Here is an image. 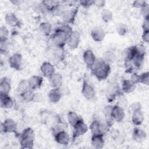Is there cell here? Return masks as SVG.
<instances>
[{
  "mask_svg": "<svg viewBox=\"0 0 149 149\" xmlns=\"http://www.w3.org/2000/svg\"><path fill=\"white\" fill-rule=\"evenodd\" d=\"M72 32V29L68 25L61 26L60 28L56 29L52 36L53 43L59 48H63Z\"/></svg>",
  "mask_w": 149,
  "mask_h": 149,
  "instance_id": "1",
  "label": "cell"
},
{
  "mask_svg": "<svg viewBox=\"0 0 149 149\" xmlns=\"http://www.w3.org/2000/svg\"><path fill=\"white\" fill-rule=\"evenodd\" d=\"M94 74L98 80L105 79L109 72V65L104 61H95L94 63L91 67Z\"/></svg>",
  "mask_w": 149,
  "mask_h": 149,
  "instance_id": "2",
  "label": "cell"
},
{
  "mask_svg": "<svg viewBox=\"0 0 149 149\" xmlns=\"http://www.w3.org/2000/svg\"><path fill=\"white\" fill-rule=\"evenodd\" d=\"M34 133L30 127L24 129L21 135L20 144L22 148H31L33 146Z\"/></svg>",
  "mask_w": 149,
  "mask_h": 149,
  "instance_id": "3",
  "label": "cell"
},
{
  "mask_svg": "<svg viewBox=\"0 0 149 149\" xmlns=\"http://www.w3.org/2000/svg\"><path fill=\"white\" fill-rule=\"evenodd\" d=\"M73 138H76L85 134L88 130V127L82 119H80L73 126Z\"/></svg>",
  "mask_w": 149,
  "mask_h": 149,
  "instance_id": "4",
  "label": "cell"
},
{
  "mask_svg": "<svg viewBox=\"0 0 149 149\" xmlns=\"http://www.w3.org/2000/svg\"><path fill=\"white\" fill-rule=\"evenodd\" d=\"M81 93L83 96L88 100L93 98L95 94L94 87L86 80L83 81Z\"/></svg>",
  "mask_w": 149,
  "mask_h": 149,
  "instance_id": "5",
  "label": "cell"
},
{
  "mask_svg": "<svg viewBox=\"0 0 149 149\" xmlns=\"http://www.w3.org/2000/svg\"><path fill=\"white\" fill-rule=\"evenodd\" d=\"M110 115L114 120L120 122L124 118L125 112L123 109L120 106L115 105L111 108Z\"/></svg>",
  "mask_w": 149,
  "mask_h": 149,
  "instance_id": "6",
  "label": "cell"
},
{
  "mask_svg": "<svg viewBox=\"0 0 149 149\" xmlns=\"http://www.w3.org/2000/svg\"><path fill=\"white\" fill-rule=\"evenodd\" d=\"M119 93V87L117 83H111L107 88V96L108 101H113Z\"/></svg>",
  "mask_w": 149,
  "mask_h": 149,
  "instance_id": "7",
  "label": "cell"
},
{
  "mask_svg": "<svg viewBox=\"0 0 149 149\" xmlns=\"http://www.w3.org/2000/svg\"><path fill=\"white\" fill-rule=\"evenodd\" d=\"M67 44L71 49H75L80 42V36L77 31H72L68 38Z\"/></svg>",
  "mask_w": 149,
  "mask_h": 149,
  "instance_id": "8",
  "label": "cell"
},
{
  "mask_svg": "<svg viewBox=\"0 0 149 149\" xmlns=\"http://www.w3.org/2000/svg\"><path fill=\"white\" fill-rule=\"evenodd\" d=\"M2 129L5 133H13L16 130L17 125L13 119L9 118L2 123Z\"/></svg>",
  "mask_w": 149,
  "mask_h": 149,
  "instance_id": "9",
  "label": "cell"
},
{
  "mask_svg": "<svg viewBox=\"0 0 149 149\" xmlns=\"http://www.w3.org/2000/svg\"><path fill=\"white\" fill-rule=\"evenodd\" d=\"M9 63L11 68L19 70L22 63V56L19 54H15L11 56L9 59Z\"/></svg>",
  "mask_w": 149,
  "mask_h": 149,
  "instance_id": "10",
  "label": "cell"
},
{
  "mask_svg": "<svg viewBox=\"0 0 149 149\" xmlns=\"http://www.w3.org/2000/svg\"><path fill=\"white\" fill-rule=\"evenodd\" d=\"M77 9H72L63 12L62 13V19L65 22L73 23L77 13Z\"/></svg>",
  "mask_w": 149,
  "mask_h": 149,
  "instance_id": "11",
  "label": "cell"
},
{
  "mask_svg": "<svg viewBox=\"0 0 149 149\" xmlns=\"http://www.w3.org/2000/svg\"><path fill=\"white\" fill-rule=\"evenodd\" d=\"M40 70L42 75L46 77H49L52 74L54 73V68L53 65L49 62H44Z\"/></svg>",
  "mask_w": 149,
  "mask_h": 149,
  "instance_id": "12",
  "label": "cell"
},
{
  "mask_svg": "<svg viewBox=\"0 0 149 149\" xmlns=\"http://www.w3.org/2000/svg\"><path fill=\"white\" fill-rule=\"evenodd\" d=\"M91 36L95 41L101 42L104 38L105 32L102 29L99 27H96L91 30Z\"/></svg>",
  "mask_w": 149,
  "mask_h": 149,
  "instance_id": "13",
  "label": "cell"
},
{
  "mask_svg": "<svg viewBox=\"0 0 149 149\" xmlns=\"http://www.w3.org/2000/svg\"><path fill=\"white\" fill-rule=\"evenodd\" d=\"M27 81L29 87L33 90L38 88L41 87L43 81V79L40 76H31Z\"/></svg>",
  "mask_w": 149,
  "mask_h": 149,
  "instance_id": "14",
  "label": "cell"
},
{
  "mask_svg": "<svg viewBox=\"0 0 149 149\" xmlns=\"http://www.w3.org/2000/svg\"><path fill=\"white\" fill-rule=\"evenodd\" d=\"M55 139L57 143L62 145H67L69 141V136L65 131H59L56 133Z\"/></svg>",
  "mask_w": 149,
  "mask_h": 149,
  "instance_id": "15",
  "label": "cell"
},
{
  "mask_svg": "<svg viewBox=\"0 0 149 149\" xmlns=\"http://www.w3.org/2000/svg\"><path fill=\"white\" fill-rule=\"evenodd\" d=\"M92 146L95 148H102L104 145V140L102 134H93L91 138Z\"/></svg>",
  "mask_w": 149,
  "mask_h": 149,
  "instance_id": "16",
  "label": "cell"
},
{
  "mask_svg": "<svg viewBox=\"0 0 149 149\" xmlns=\"http://www.w3.org/2000/svg\"><path fill=\"white\" fill-rule=\"evenodd\" d=\"M83 59L86 65L90 68L94 63L95 59V56L91 50L87 49L84 51L83 54Z\"/></svg>",
  "mask_w": 149,
  "mask_h": 149,
  "instance_id": "17",
  "label": "cell"
},
{
  "mask_svg": "<svg viewBox=\"0 0 149 149\" xmlns=\"http://www.w3.org/2000/svg\"><path fill=\"white\" fill-rule=\"evenodd\" d=\"M49 78V83L54 88H59L62 83V77L61 74L54 73Z\"/></svg>",
  "mask_w": 149,
  "mask_h": 149,
  "instance_id": "18",
  "label": "cell"
},
{
  "mask_svg": "<svg viewBox=\"0 0 149 149\" xmlns=\"http://www.w3.org/2000/svg\"><path fill=\"white\" fill-rule=\"evenodd\" d=\"M10 90V80L7 77H4L1 80L0 83V92L1 94L8 95Z\"/></svg>",
  "mask_w": 149,
  "mask_h": 149,
  "instance_id": "19",
  "label": "cell"
},
{
  "mask_svg": "<svg viewBox=\"0 0 149 149\" xmlns=\"http://www.w3.org/2000/svg\"><path fill=\"white\" fill-rule=\"evenodd\" d=\"M48 97L49 100L51 102L54 103L58 102L62 97V93L59 88H54L50 90L49 92Z\"/></svg>",
  "mask_w": 149,
  "mask_h": 149,
  "instance_id": "20",
  "label": "cell"
},
{
  "mask_svg": "<svg viewBox=\"0 0 149 149\" xmlns=\"http://www.w3.org/2000/svg\"><path fill=\"white\" fill-rule=\"evenodd\" d=\"M146 137V132L140 129V128H134L133 132V139L137 142H141Z\"/></svg>",
  "mask_w": 149,
  "mask_h": 149,
  "instance_id": "21",
  "label": "cell"
},
{
  "mask_svg": "<svg viewBox=\"0 0 149 149\" xmlns=\"http://www.w3.org/2000/svg\"><path fill=\"white\" fill-rule=\"evenodd\" d=\"M5 20L6 23L12 27L19 26V21L15 14L12 13H8L6 15Z\"/></svg>",
  "mask_w": 149,
  "mask_h": 149,
  "instance_id": "22",
  "label": "cell"
},
{
  "mask_svg": "<svg viewBox=\"0 0 149 149\" xmlns=\"http://www.w3.org/2000/svg\"><path fill=\"white\" fill-rule=\"evenodd\" d=\"M12 100L8 95L1 94V106L3 108H10L13 106Z\"/></svg>",
  "mask_w": 149,
  "mask_h": 149,
  "instance_id": "23",
  "label": "cell"
},
{
  "mask_svg": "<svg viewBox=\"0 0 149 149\" xmlns=\"http://www.w3.org/2000/svg\"><path fill=\"white\" fill-rule=\"evenodd\" d=\"M136 88V84L131 80H125L122 84V90L124 92L129 93L133 91Z\"/></svg>",
  "mask_w": 149,
  "mask_h": 149,
  "instance_id": "24",
  "label": "cell"
},
{
  "mask_svg": "<svg viewBox=\"0 0 149 149\" xmlns=\"http://www.w3.org/2000/svg\"><path fill=\"white\" fill-rule=\"evenodd\" d=\"M144 120V116L141 109L136 111L133 112L132 116V122L134 125L139 126L140 125Z\"/></svg>",
  "mask_w": 149,
  "mask_h": 149,
  "instance_id": "25",
  "label": "cell"
},
{
  "mask_svg": "<svg viewBox=\"0 0 149 149\" xmlns=\"http://www.w3.org/2000/svg\"><path fill=\"white\" fill-rule=\"evenodd\" d=\"M21 96L24 101L30 102L33 100L34 98V94L31 88H28L22 92Z\"/></svg>",
  "mask_w": 149,
  "mask_h": 149,
  "instance_id": "26",
  "label": "cell"
},
{
  "mask_svg": "<svg viewBox=\"0 0 149 149\" xmlns=\"http://www.w3.org/2000/svg\"><path fill=\"white\" fill-rule=\"evenodd\" d=\"M39 29L43 35L48 36L51 32L52 26L48 22H42L40 24Z\"/></svg>",
  "mask_w": 149,
  "mask_h": 149,
  "instance_id": "27",
  "label": "cell"
},
{
  "mask_svg": "<svg viewBox=\"0 0 149 149\" xmlns=\"http://www.w3.org/2000/svg\"><path fill=\"white\" fill-rule=\"evenodd\" d=\"M68 119L69 123L73 126L80 119L75 112L71 111L68 114Z\"/></svg>",
  "mask_w": 149,
  "mask_h": 149,
  "instance_id": "28",
  "label": "cell"
},
{
  "mask_svg": "<svg viewBox=\"0 0 149 149\" xmlns=\"http://www.w3.org/2000/svg\"><path fill=\"white\" fill-rule=\"evenodd\" d=\"M144 58V56L135 55H134L132 61H133V63L136 67L139 68L143 64Z\"/></svg>",
  "mask_w": 149,
  "mask_h": 149,
  "instance_id": "29",
  "label": "cell"
},
{
  "mask_svg": "<svg viewBox=\"0 0 149 149\" xmlns=\"http://www.w3.org/2000/svg\"><path fill=\"white\" fill-rule=\"evenodd\" d=\"M99 123L100 121L95 120L93 121V122L90 125V129L93 134H100L99 131Z\"/></svg>",
  "mask_w": 149,
  "mask_h": 149,
  "instance_id": "30",
  "label": "cell"
},
{
  "mask_svg": "<svg viewBox=\"0 0 149 149\" xmlns=\"http://www.w3.org/2000/svg\"><path fill=\"white\" fill-rule=\"evenodd\" d=\"M101 17L104 22H108L111 20L112 18V14L109 10L104 9L101 12Z\"/></svg>",
  "mask_w": 149,
  "mask_h": 149,
  "instance_id": "31",
  "label": "cell"
},
{
  "mask_svg": "<svg viewBox=\"0 0 149 149\" xmlns=\"http://www.w3.org/2000/svg\"><path fill=\"white\" fill-rule=\"evenodd\" d=\"M148 72L142 73L141 75H139V83H143L144 84H148Z\"/></svg>",
  "mask_w": 149,
  "mask_h": 149,
  "instance_id": "32",
  "label": "cell"
},
{
  "mask_svg": "<svg viewBox=\"0 0 149 149\" xmlns=\"http://www.w3.org/2000/svg\"><path fill=\"white\" fill-rule=\"evenodd\" d=\"M8 34L9 32L8 29L5 27L2 26L0 29V40H6Z\"/></svg>",
  "mask_w": 149,
  "mask_h": 149,
  "instance_id": "33",
  "label": "cell"
},
{
  "mask_svg": "<svg viewBox=\"0 0 149 149\" xmlns=\"http://www.w3.org/2000/svg\"><path fill=\"white\" fill-rule=\"evenodd\" d=\"M116 31L121 36H123L127 32V27L126 25L120 23L117 26Z\"/></svg>",
  "mask_w": 149,
  "mask_h": 149,
  "instance_id": "34",
  "label": "cell"
},
{
  "mask_svg": "<svg viewBox=\"0 0 149 149\" xmlns=\"http://www.w3.org/2000/svg\"><path fill=\"white\" fill-rule=\"evenodd\" d=\"M147 3H146V1H135L133 2V5L134 7L136 8H142L143 7H144V6H146Z\"/></svg>",
  "mask_w": 149,
  "mask_h": 149,
  "instance_id": "35",
  "label": "cell"
},
{
  "mask_svg": "<svg viewBox=\"0 0 149 149\" xmlns=\"http://www.w3.org/2000/svg\"><path fill=\"white\" fill-rule=\"evenodd\" d=\"M139 109H141V105L138 102H134L130 106V110L133 113Z\"/></svg>",
  "mask_w": 149,
  "mask_h": 149,
  "instance_id": "36",
  "label": "cell"
},
{
  "mask_svg": "<svg viewBox=\"0 0 149 149\" xmlns=\"http://www.w3.org/2000/svg\"><path fill=\"white\" fill-rule=\"evenodd\" d=\"M141 11H142V13L144 16L145 19H148L149 17L148 16V4H147L146 6H144V7H143L141 8Z\"/></svg>",
  "mask_w": 149,
  "mask_h": 149,
  "instance_id": "37",
  "label": "cell"
},
{
  "mask_svg": "<svg viewBox=\"0 0 149 149\" xmlns=\"http://www.w3.org/2000/svg\"><path fill=\"white\" fill-rule=\"evenodd\" d=\"M80 3L84 7H89L94 4V1H80Z\"/></svg>",
  "mask_w": 149,
  "mask_h": 149,
  "instance_id": "38",
  "label": "cell"
},
{
  "mask_svg": "<svg viewBox=\"0 0 149 149\" xmlns=\"http://www.w3.org/2000/svg\"><path fill=\"white\" fill-rule=\"evenodd\" d=\"M142 39L144 41L146 42H148L149 41V31L148 30L143 31V33L142 35Z\"/></svg>",
  "mask_w": 149,
  "mask_h": 149,
  "instance_id": "39",
  "label": "cell"
},
{
  "mask_svg": "<svg viewBox=\"0 0 149 149\" xmlns=\"http://www.w3.org/2000/svg\"><path fill=\"white\" fill-rule=\"evenodd\" d=\"M0 49L1 52H5L6 51V49L7 48V44H6V40H0Z\"/></svg>",
  "mask_w": 149,
  "mask_h": 149,
  "instance_id": "40",
  "label": "cell"
},
{
  "mask_svg": "<svg viewBox=\"0 0 149 149\" xmlns=\"http://www.w3.org/2000/svg\"><path fill=\"white\" fill-rule=\"evenodd\" d=\"M148 28H149L148 18V19H145L144 22V24H143V30H144V31L148 30Z\"/></svg>",
  "mask_w": 149,
  "mask_h": 149,
  "instance_id": "41",
  "label": "cell"
},
{
  "mask_svg": "<svg viewBox=\"0 0 149 149\" xmlns=\"http://www.w3.org/2000/svg\"><path fill=\"white\" fill-rule=\"evenodd\" d=\"M105 2L102 1H94V4L98 6H102L104 5Z\"/></svg>",
  "mask_w": 149,
  "mask_h": 149,
  "instance_id": "42",
  "label": "cell"
}]
</instances>
